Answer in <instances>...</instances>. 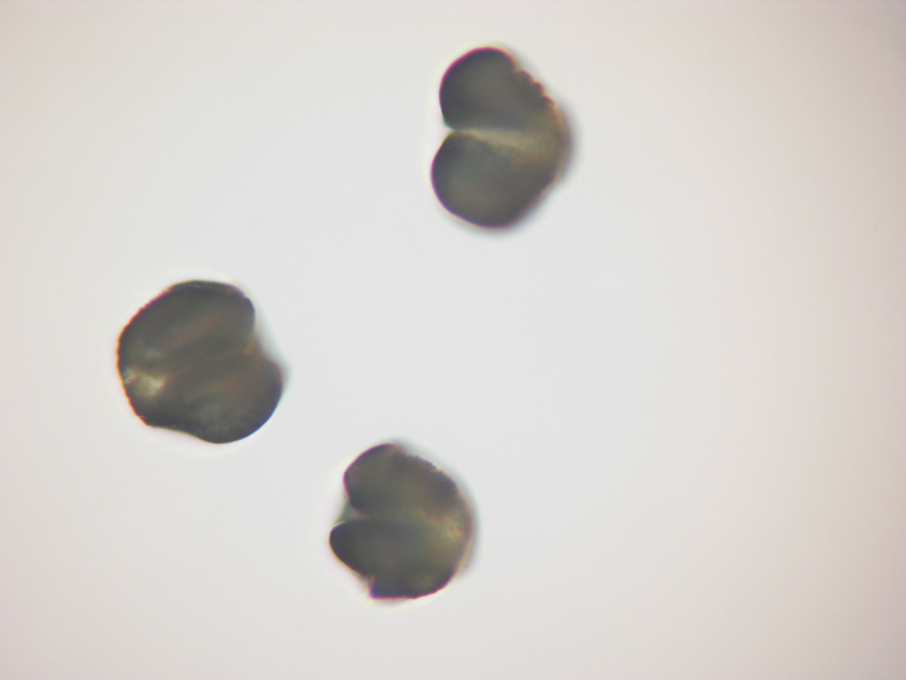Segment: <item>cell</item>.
<instances>
[{"instance_id": "cell-1", "label": "cell", "mask_w": 906, "mask_h": 680, "mask_svg": "<svg viewBox=\"0 0 906 680\" xmlns=\"http://www.w3.org/2000/svg\"><path fill=\"white\" fill-rule=\"evenodd\" d=\"M115 357L128 406L145 426L213 444L262 428L287 385L250 298L215 281L165 288L123 327Z\"/></svg>"}, {"instance_id": "cell-2", "label": "cell", "mask_w": 906, "mask_h": 680, "mask_svg": "<svg viewBox=\"0 0 906 680\" xmlns=\"http://www.w3.org/2000/svg\"><path fill=\"white\" fill-rule=\"evenodd\" d=\"M478 522L464 484L410 444L363 452L343 475L329 537L334 557L368 596L398 603L436 593L470 566Z\"/></svg>"}, {"instance_id": "cell-3", "label": "cell", "mask_w": 906, "mask_h": 680, "mask_svg": "<svg viewBox=\"0 0 906 680\" xmlns=\"http://www.w3.org/2000/svg\"><path fill=\"white\" fill-rule=\"evenodd\" d=\"M575 138L451 131L431 166L441 207L478 231L501 234L526 222L564 180Z\"/></svg>"}, {"instance_id": "cell-4", "label": "cell", "mask_w": 906, "mask_h": 680, "mask_svg": "<svg viewBox=\"0 0 906 680\" xmlns=\"http://www.w3.org/2000/svg\"><path fill=\"white\" fill-rule=\"evenodd\" d=\"M443 124L452 131L522 135L573 129L560 103L511 50L488 46L457 58L439 89Z\"/></svg>"}]
</instances>
